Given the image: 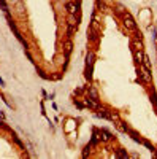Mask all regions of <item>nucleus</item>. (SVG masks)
Segmentation results:
<instances>
[{
	"mask_svg": "<svg viewBox=\"0 0 157 159\" xmlns=\"http://www.w3.org/2000/svg\"><path fill=\"white\" fill-rule=\"evenodd\" d=\"M87 35H89V38H91L92 41H99V34H97L95 29L89 27V29H87Z\"/></svg>",
	"mask_w": 157,
	"mask_h": 159,
	"instance_id": "3",
	"label": "nucleus"
},
{
	"mask_svg": "<svg viewBox=\"0 0 157 159\" xmlns=\"http://www.w3.org/2000/svg\"><path fill=\"white\" fill-rule=\"evenodd\" d=\"M102 135H103V140H109V138H111V134L107 132V130H103V132H102Z\"/></svg>",
	"mask_w": 157,
	"mask_h": 159,
	"instance_id": "13",
	"label": "nucleus"
},
{
	"mask_svg": "<svg viewBox=\"0 0 157 159\" xmlns=\"http://www.w3.org/2000/svg\"><path fill=\"white\" fill-rule=\"evenodd\" d=\"M67 11H68V14H76V11H78L76 3H75V2H68V3H67Z\"/></svg>",
	"mask_w": 157,
	"mask_h": 159,
	"instance_id": "4",
	"label": "nucleus"
},
{
	"mask_svg": "<svg viewBox=\"0 0 157 159\" xmlns=\"http://www.w3.org/2000/svg\"><path fill=\"white\" fill-rule=\"evenodd\" d=\"M141 64H143L146 68H151V62H149V57L146 56V54H143V61H141Z\"/></svg>",
	"mask_w": 157,
	"mask_h": 159,
	"instance_id": "9",
	"label": "nucleus"
},
{
	"mask_svg": "<svg viewBox=\"0 0 157 159\" xmlns=\"http://www.w3.org/2000/svg\"><path fill=\"white\" fill-rule=\"evenodd\" d=\"M140 78L144 81L146 84H151L152 83V76H151V73H149V68H146L143 64H140Z\"/></svg>",
	"mask_w": 157,
	"mask_h": 159,
	"instance_id": "1",
	"label": "nucleus"
},
{
	"mask_svg": "<svg viewBox=\"0 0 157 159\" xmlns=\"http://www.w3.org/2000/svg\"><path fill=\"white\" fill-rule=\"evenodd\" d=\"M133 49H143V45H141V40H133Z\"/></svg>",
	"mask_w": 157,
	"mask_h": 159,
	"instance_id": "12",
	"label": "nucleus"
},
{
	"mask_svg": "<svg viewBox=\"0 0 157 159\" xmlns=\"http://www.w3.org/2000/svg\"><path fill=\"white\" fill-rule=\"evenodd\" d=\"M75 127H76V123H75V119H68L67 121V126H65V132H73L75 130Z\"/></svg>",
	"mask_w": 157,
	"mask_h": 159,
	"instance_id": "5",
	"label": "nucleus"
},
{
	"mask_svg": "<svg viewBox=\"0 0 157 159\" xmlns=\"http://www.w3.org/2000/svg\"><path fill=\"white\" fill-rule=\"evenodd\" d=\"M124 26L127 27V29L135 30V32H136V24H135V21L130 18V14H124Z\"/></svg>",
	"mask_w": 157,
	"mask_h": 159,
	"instance_id": "2",
	"label": "nucleus"
},
{
	"mask_svg": "<svg viewBox=\"0 0 157 159\" xmlns=\"http://www.w3.org/2000/svg\"><path fill=\"white\" fill-rule=\"evenodd\" d=\"M143 49H135V59L138 64H141V61H143Z\"/></svg>",
	"mask_w": 157,
	"mask_h": 159,
	"instance_id": "7",
	"label": "nucleus"
},
{
	"mask_svg": "<svg viewBox=\"0 0 157 159\" xmlns=\"http://www.w3.org/2000/svg\"><path fill=\"white\" fill-rule=\"evenodd\" d=\"M72 49H73L72 41H70V40H67V41H65V53H67V54H70V53H72Z\"/></svg>",
	"mask_w": 157,
	"mask_h": 159,
	"instance_id": "11",
	"label": "nucleus"
},
{
	"mask_svg": "<svg viewBox=\"0 0 157 159\" xmlns=\"http://www.w3.org/2000/svg\"><path fill=\"white\" fill-rule=\"evenodd\" d=\"M117 156H119V158H127V154H125L124 151H121V153H117Z\"/></svg>",
	"mask_w": 157,
	"mask_h": 159,
	"instance_id": "15",
	"label": "nucleus"
},
{
	"mask_svg": "<svg viewBox=\"0 0 157 159\" xmlns=\"http://www.w3.org/2000/svg\"><path fill=\"white\" fill-rule=\"evenodd\" d=\"M78 22H76V18H75V14H68V26L70 27H75Z\"/></svg>",
	"mask_w": 157,
	"mask_h": 159,
	"instance_id": "8",
	"label": "nucleus"
},
{
	"mask_svg": "<svg viewBox=\"0 0 157 159\" xmlns=\"http://www.w3.org/2000/svg\"><path fill=\"white\" fill-rule=\"evenodd\" d=\"M89 94H91V97H92L94 100H99V94H97L95 88H89Z\"/></svg>",
	"mask_w": 157,
	"mask_h": 159,
	"instance_id": "10",
	"label": "nucleus"
},
{
	"mask_svg": "<svg viewBox=\"0 0 157 159\" xmlns=\"http://www.w3.org/2000/svg\"><path fill=\"white\" fill-rule=\"evenodd\" d=\"M103 2H100V0H97V8H103Z\"/></svg>",
	"mask_w": 157,
	"mask_h": 159,
	"instance_id": "14",
	"label": "nucleus"
},
{
	"mask_svg": "<svg viewBox=\"0 0 157 159\" xmlns=\"http://www.w3.org/2000/svg\"><path fill=\"white\" fill-rule=\"evenodd\" d=\"M84 105H86V107H89V108H95V110H99V108H100L95 102H94V99H89V97H86V99H84Z\"/></svg>",
	"mask_w": 157,
	"mask_h": 159,
	"instance_id": "6",
	"label": "nucleus"
}]
</instances>
